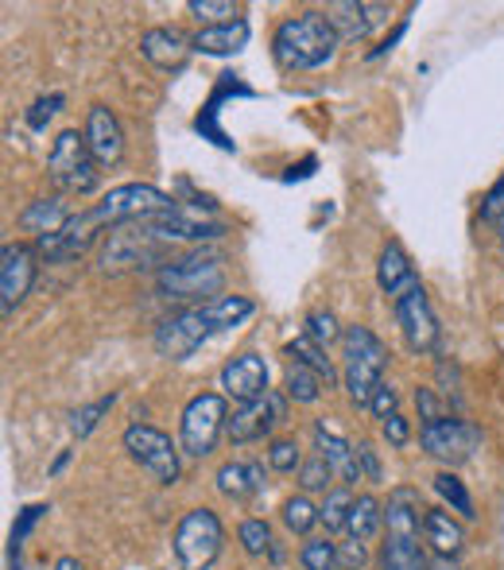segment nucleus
Masks as SVG:
<instances>
[{"instance_id": "obj_34", "label": "nucleus", "mask_w": 504, "mask_h": 570, "mask_svg": "<svg viewBox=\"0 0 504 570\" xmlns=\"http://www.w3.org/2000/svg\"><path fill=\"white\" fill-rule=\"evenodd\" d=\"M435 493L443 497L458 517H466V520L474 517V497L466 493V485H462L454 473H435Z\"/></svg>"}, {"instance_id": "obj_1", "label": "nucleus", "mask_w": 504, "mask_h": 570, "mask_svg": "<svg viewBox=\"0 0 504 570\" xmlns=\"http://www.w3.org/2000/svg\"><path fill=\"white\" fill-rule=\"evenodd\" d=\"M338 31L326 20V12H299L287 16L276 28V39H271V51H276V62L287 70H318L334 59L338 51Z\"/></svg>"}, {"instance_id": "obj_51", "label": "nucleus", "mask_w": 504, "mask_h": 570, "mask_svg": "<svg viewBox=\"0 0 504 570\" xmlns=\"http://www.w3.org/2000/svg\"><path fill=\"white\" fill-rule=\"evenodd\" d=\"M404 31H407V23H399V28H396V31H392V36H388V39H384V43L377 47V51H373V55H369V59H381V55H388V51H392V47H396V43H399V39H404Z\"/></svg>"}, {"instance_id": "obj_16", "label": "nucleus", "mask_w": 504, "mask_h": 570, "mask_svg": "<svg viewBox=\"0 0 504 570\" xmlns=\"http://www.w3.org/2000/svg\"><path fill=\"white\" fill-rule=\"evenodd\" d=\"M144 226L156 233L159 240H214L226 233L221 222L198 218V210H187V206H175V210L156 214V218H144Z\"/></svg>"}, {"instance_id": "obj_55", "label": "nucleus", "mask_w": 504, "mask_h": 570, "mask_svg": "<svg viewBox=\"0 0 504 570\" xmlns=\"http://www.w3.org/2000/svg\"><path fill=\"white\" fill-rule=\"evenodd\" d=\"M67 458H70V451H62L59 458H55V465H51V473H59V470H62V465H67Z\"/></svg>"}, {"instance_id": "obj_32", "label": "nucleus", "mask_w": 504, "mask_h": 570, "mask_svg": "<svg viewBox=\"0 0 504 570\" xmlns=\"http://www.w3.org/2000/svg\"><path fill=\"white\" fill-rule=\"evenodd\" d=\"M287 357H291V361H303V365H307V368H315V373L323 376L326 384L334 381V365H330V357H326L323 345L310 342L307 334H303V338H295V342H287Z\"/></svg>"}, {"instance_id": "obj_46", "label": "nucleus", "mask_w": 504, "mask_h": 570, "mask_svg": "<svg viewBox=\"0 0 504 570\" xmlns=\"http://www.w3.org/2000/svg\"><path fill=\"white\" fill-rule=\"evenodd\" d=\"M365 563H369V551H365V543L349 540L338 548V567L342 570H365Z\"/></svg>"}, {"instance_id": "obj_23", "label": "nucleus", "mask_w": 504, "mask_h": 570, "mask_svg": "<svg viewBox=\"0 0 504 570\" xmlns=\"http://www.w3.org/2000/svg\"><path fill=\"white\" fill-rule=\"evenodd\" d=\"M315 443H318V454L330 462V470L338 473L342 481H362V462H357V451L338 435V431H330L326 423H318Z\"/></svg>"}, {"instance_id": "obj_15", "label": "nucleus", "mask_w": 504, "mask_h": 570, "mask_svg": "<svg viewBox=\"0 0 504 570\" xmlns=\"http://www.w3.org/2000/svg\"><path fill=\"white\" fill-rule=\"evenodd\" d=\"M221 389L226 396H234L237 404H256V400L268 396V365L256 353H241L221 368Z\"/></svg>"}, {"instance_id": "obj_29", "label": "nucleus", "mask_w": 504, "mask_h": 570, "mask_svg": "<svg viewBox=\"0 0 504 570\" xmlns=\"http://www.w3.org/2000/svg\"><path fill=\"white\" fill-rule=\"evenodd\" d=\"M287 396H291L295 404H315V400L323 396V376L303 365V361H291V365H287Z\"/></svg>"}, {"instance_id": "obj_45", "label": "nucleus", "mask_w": 504, "mask_h": 570, "mask_svg": "<svg viewBox=\"0 0 504 570\" xmlns=\"http://www.w3.org/2000/svg\"><path fill=\"white\" fill-rule=\"evenodd\" d=\"M482 222H504V175L490 187V195L482 198Z\"/></svg>"}, {"instance_id": "obj_30", "label": "nucleus", "mask_w": 504, "mask_h": 570, "mask_svg": "<svg viewBox=\"0 0 504 570\" xmlns=\"http://www.w3.org/2000/svg\"><path fill=\"white\" fill-rule=\"evenodd\" d=\"M381 570H427L419 540H388L381 551Z\"/></svg>"}, {"instance_id": "obj_26", "label": "nucleus", "mask_w": 504, "mask_h": 570, "mask_svg": "<svg viewBox=\"0 0 504 570\" xmlns=\"http://www.w3.org/2000/svg\"><path fill=\"white\" fill-rule=\"evenodd\" d=\"M237 90H245V86L237 82L234 75H221V82H218V90H214V98L206 101V109H202V114H198V120H195V128H198V132H202V136H210V140L218 144V148H226V151L234 148V140H229V136L218 128V114H221V101H226L229 94H237Z\"/></svg>"}, {"instance_id": "obj_37", "label": "nucleus", "mask_w": 504, "mask_h": 570, "mask_svg": "<svg viewBox=\"0 0 504 570\" xmlns=\"http://www.w3.org/2000/svg\"><path fill=\"white\" fill-rule=\"evenodd\" d=\"M187 8L198 16V20H206V28H214V23L241 20V16H237V4H234V0H190Z\"/></svg>"}, {"instance_id": "obj_10", "label": "nucleus", "mask_w": 504, "mask_h": 570, "mask_svg": "<svg viewBox=\"0 0 504 570\" xmlns=\"http://www.w3.org/2000/svg\"><path fill=\"white\" fill-rule=\"evenodd\" d=\"M419 443H423V451H427L431 458H438V462L462 465V462L474 458L477 446H482V431L466 420H451V415H443V420H435V423H423Z\"/></svg>"}, {"instance_id": "obj_20", "label": "nucleus", "mask_w": 504, "mask_h": 570, "mask_svg": "<svg viewBox=\"0 0 504 570\" xmlns=\"http://www.w3.org/2000/svg\"><path fill=\"white\" fill-rule=\"evenodd\" d=\"M427 509L419 504L415 489H392L388 509H384V524H388V540H419V524Z\"/></svg>"}, {"instance_id": "obj_56", "label": "nucleus", "mask_w": 504, "mask_h": 570, "mask_svg": "<svg viewBox=\"0 0 504 570\" xmlns=\"http://www.w3.org/2000/svg\"><path fill=\"white\" fill-rule=\"evenodd\" d=\"M501 248H504V222H501Z\"/></svg>"}, {"instance_id": "obj_41", "label": "nucleus", "mask_w": 504, "mask_h": 570, "mask_svg": "<svg viewBox=\"0 0 504 570\" xmlns=\"http://www.w3.org/2000/svg\"><path fill=\"white\" fill-rule=\"evenodd\" d=\"M330 462H326L323 454H315L310 462H303L299 465V485L307 489V493H315V489H326L330 485Z\"/></svg>"}, {"instance_id": "obj_18", "label": "nucleus", "mask_w": 504, "mask_h": 570, "mask_svg": "<svg viewBox=\"0 0 504 570\" xmlns=\"http://www.w3.org/2000/svg\"><path fill=\"white\" fill-rule=\"evenodd\" d=\"M86 144H90L93 159H98L101 167L121 164L125 132H121V120L113 117V109H106V106L90 109V120H86Z\"/></svg>"}, {"instance_id": "obj_40", "label": "nucleus", "mask_w": 504, "mask_h": 570, "mask_svg": "<svg viewBox=\"0 0 504 570\" xmlns=\"http://www.w3.org/2000/svg\"><path fill=\"white\" fill-rule=\"evenodd\" d=\"M43 512H51V509H47V504H28V509L20 512V520H16V528H12V540H8V556H20V543L28 540L31 528L43 520Z\"/></svg>"}, {"instance_id": "obj_4", "label": "nucleus", "mask_w": 504, "mask_h": 570, "mask_svg": "<svg viewBox=\"0 0 504 570\" xmlns=\"http://www.w3.org/2000/svg\"><path fill=\"white\" fill-rule=\"evenodd\" d=\"M221 543H226V528H221L218 512L195 509L179 520L175 528V559L179 570H210L221 556Z\"/></svg>"}, {"instance_id": "obj_24", "label": "nucleus", "mask_w": 504, "mask_h": 570, "mask_svg": "<svg viewBox=\"0 0 504 570\" xmlns=\"http://www.w3.org/2000/svg\"><path fill=\"white\" fill-rule=\"evenodd\" d=\"M423 540L435 548V556L454 559L462 551V543H466V532H462V524L451 517V512L427 509V517H423Z\"/></svg>"}, {"instance_id": "obj_33", "label": "nucleus", "mask_w": 504, "mask_h": 570, "mask_svg": "<svg viewBox=\"0 0 504 570\" xmlns=\"http://www.w3.org/2000/svg\"><path fill=\"white\" fill-rule=\"evenodd\" d=\"M113 404H117V396L109 392V396H101V400H93V404L70 412V435H78V439L93 435V428L101 423V415H109V407H113Z\"/></svg>"}, {"instance_id": "obj_28", "label": "nucleus", "mask_w": 504, "mask_h": 570, "mask_svg": "<svg viewBox=\"0 0 504 570\" xmlns=\"http://www.w3.org/2000/svg\"><path fill=\"white\" fill-rule=\"evenodd\" d=\"M381 524H384V509H381V501H377V497H357V501H354V509H349V520H346V532H349V540H357V543H369L373 535L381 532Z\"/></svg>"}, {"instance_id": "obj_19", "label": "nucleus", "mask_w": 504, "mask_h": 570, "mask_svg": "<svg viewBox=\"0 0 504 570\" xmlns=\"http://www.w3.org/2000/svg\"><path fill=\"white\" fill-rule=\"evenodd\" d=\"M326 20L334 23L338 39H365L373 28L388 20V4H365V0H342L326 8Z\"/></svg>"}, {"instance_id": "obj_36", "label": "nucleus", "mask_w": 504, "mask_h": 570, "mask_svg": "<svg viewBox=\"0 0 504 570\" xmlns=\"http://www.w3.org/2000/svg\"><path fill=\"white\" fill-rule=\"evenodd\" d=\"M284 524L291 528L295 535H307L310 528L318 524V509L307 501V497H291V501L284 504Z\"/></svg>"}, {"instance_id": "obj_31", "label": "nucleus", "mask_w": 504, "mask_h": 570, "mask_svg": "<svg viewBox=\"0 0 504 570\" xmlns=\"http://www.w3.org/2000/svg\"><path fill=\"white\" fill-rule=\"evenodd\" d=\"M253 311H256V303L249 299V295H221V299L210 303V318H214L218 331H234V326H241Z\"/></svg>"}, {"instance_id": "obj_53", "label": "nucleus", "mask_w": 504, "mask_h": 570, "mask_svg": "<svg viewBox=\"0 0 504 570\" xmlns=\"http://www.w3.org/2000/svg\"><path fill=\"white\" fill-rule=\"evenodd\" d=\"M427 570H458V563H454V559H443V556H438L435 563H427Z\"/></svg>"}, {"instance_id": "obj_48", "label": "nucleus", "mask_w": 504, "mask_h": 570, "mask_svg": "<svg viewBox=\"0 0 504 570\" xmlns=\"http://www.w3.org/2000/svg\"><path fill=\"white\" fill-rule=\"evenodd\" d=\"M384 439H388L392 446H404L407 443V420L399 412L384 420Z\"/></svg>"}, {"instance_id": "obj_12", "label": "nucleus", "mask_w": 504, "mask_h": 570, "mask_svg": "<svg viewBox=\"0 0 504 570\" xmlns=\"http://www.w3.org/2000/svg\"><path fill=\"white\" fill-rule=\"evenodd\" d=\"M36 268H39V248L23 245V240H8L4 253H0V307H4V315H12L23 303V295L31 292Z\"/></svg>"}, {"instance_id": "obj_14", "label": "nucleus", "mask_w": 504, "mask_h": 570, "mask_svg": "<svg viewBox=\"0 0 504 570\" xmlns=\"http://www.w3.org/2000/svg\"><path fill=\"white\" fill-rule=\"evenodd\" d=\"M284 420H287L284 396L268 392L264 400H256V404H245L241 412L229 420V439H234V443H256V439L271 435V431H276Z\"/></svg>"}, {"instance_id": "obj_21", "label": "nucleus", "mask_w": 504, "mask_h": 570, "mask_svg": "<svg viewBox=\"0 0 504 570\" xmlns=\"http://www.w3.org/2000/svg\"><path fill=\"white\" fill-rule=\"evenodd\" d=\"M253 28L249 20H229V23H214V28H202L195 36V51L214 55V59H226V55H237L245 43H249Z\"/></svg>"}, {"instance_id": "obj_7", "label": "nucleus", "mask_w": 504, "mask_h": 570, "mask_svg": "<svg viewBox=\"0 0 504 570\" xmlns=\"http://www.w3.org/2000/svg\"><path fill=\"white\" fill-rule=\"evenodd\" d=\"M226 396L218 392H202L182 407V423H179V439L182 451L190 458H206L218 446V435L226 431Z\"/></svg>"}, {"instance_id": "obj_9", "label": "nucleus", "mask_w": 504, "mask_h": 570, "mask_svg": "<svg viewBox=\"0 0 504 570\" xmlns=\"http://www.w3.org/2000/svg\"><path fill=\"white\" fill-rule=\"evenodd\" d=\"M210 334H218V326H214V318H210V307H195V311H182V315L167 318V323H159L151 342H156L159 357L187 361L198 345L210 342Z\"/></svg>"}, {"instance_id": "obj_8", "label": "nucleus", "mask_w": 504, "mask_h": 570, "mask_svg": "<svg viewBox=\"0 0 504 570\" xmlns=\"http://www.w3.org/2000/svg\"><path fill=\"white\" fill-rule=\"evenodd\" d=\"M125 451L132 454V462H140L159 485H175V481H179V451H175V443L159 428L132 423V428L125 431Z\"/></svg>"}, {"instance_id": "obj_35", "label": "nucleus", "mask_w": 504, "mask_h": 570, "mask_svg": "<svg viewBox=\"0 0 504 570\" xmlns=\"http://www.w3.org/2000/svg\"><path fill=\"white\" fill-rule=\"evenodd\" d=\"M349 509H354L349 489H334V493H326L323 509H318V524H326V532H338V528H346Z\"/></svg>"}, {"instance_id": "obj_54", "label": "nucleus", "mask_w": 504, "mask_h": 570, "mask_svg": "<svg viewBox=\"0 0 504 570\" xmlns=\"http://www.w3.org/2000/svg\"><path fill=\"white\" fill-rule=\"evenodd\" d=\"M55 570H82V563H78V559H59V563H55Z\"/></svg>"}, {"instance_id": "obj_47", "label": "nucleus", "mask_w": 504, "mask_h": 570, "mask_svg": "<svg viewBox=\"0 0 504 570\" xmlns=\"http://www.w3.org/2000/svg\"><path fill=\"white\" fill-rule=\"evenodd\" d=\"M369 412L381 415V420H388V415H396V389H388V384H381L377 392H373L369 400Z\"/></svg>"}, {"instance_id": "obj_13", "label": "nucleus", "mask_w": 504, "mask_h": 570, "mask_svg": "<svg viewBox=\"0 0 504 570\" xmlns=\"http://www.w3.org/2000/svg\"><path fill=\"white\" fill-rule=\"evenodd\" d=\"M396 323H399V334H404V342L412 353H431L438 345V318H435V311H431V303L419 284L407 287V292L396 299Z\"/></svg>"}, {"instance_id": "obj_44", "label": "nucleus", "mask_w": 504, "mask_h": 570, "mask_svg": "<svg viewBox=\"0 0 504 570\" xmlns=\"http://www.w3.org/2000/svg\"><path fill=\"white\" fill-rule=\"evenodd\" d=\"M59 109H62V94H51V98H39L36 106L28 109V125L36 128V132H43L47 120L59 114Z\"/></svg>"}, {"instance_id": "obj_39", "label": "nucleus", "mask_w": 504, "mask_h": 570, "mask_svg": "<svg viewBox=\"0 0 504 570\" xmlns=\"http://www.w3.org/2000/svg\"><path fill=\"white\" fill-rule=\"evenodd\" d=\"M307 338H310V342H318V345L338 342V338H342L338 318H334L330 311H310V315H307Z\"/></svg>"}, {"instance_id": "obj_3", "label": "nucleus", "mask_w": 504, "mask_h": 570, "mask_svg": "<svg viewBox=\"0 0 504 570\" xmlns=\"http://www.w3.org/2000/svg\"><path fill=\"white\" fill-rule=\"evenodd\" d=\"M175 206L179 203L167 198L164 190L148 187V183H128V187L109 190V195L101 198L98 206H90L82 218L93 233H101L106 226L113 229V226H128V222L156 218V214H167V210H175Z\"/></svg>"}, {"instance_id": "obj_43", "label": "nucleus", "mask_w": 504, "mask_h": 570, "mask_svg": "<svg viewBox=\"0 0 504 570\" xmlns=\"http://www.w3.org/2000/svg\"><path fill=\"white\" fill-rule=\"evenodd\" d=\"M268 462H271V470H279V473H291L295 465H303V462H299V446H295L291 439H279V443H271Z\"/></svg>"}, {"instance_id": "obj_2", "label": "nucleus", "mask_w": 504, "mask_h": 570, "mask_svg": "<svg viewBox=\"0 0 504 570\" xmlns=\"http://www.w3.org/2000/svg\"><path fill=\"white\" fill-rule=\"evenodd\" d=\"M342 357H346V392L354 404L369 407L373 392L381 389V373L388 365V350L369 326H346L342 331Z\"/></svg>"}, {"instance_id": "obj_38", "label": "nucleus", "mask_w": 504, "mask_h": 570, "mask_svg": "<svg viewBox=\"0 0 504 570\" xmlns=\"http://www.w3.org/2000/svg\"><path fill=\"white\" fill-rule=\"evenodd\" d=\"M303 570H338V548L330 540L303 543Z\"/></svg>"}, {"instance_id": "obj_42", "label": "nucleus", "mask_w": 504, "mask_h": 570, "mask_svg": "<svg viewBox=\"0 0 504 570\" xmlns=\"http://www.w3.org/2000/svg\"><path fill=\"white\" fill-rule=\"evenodd\" d=\"M241 543L249 556H264L271 548V528L264 520H245L241 524Z\"/></svg>"}, {"instance_id": "obj_6", "label": "nucleus", "mask_w": 504, "mask_h": 570, "mask_svg": "<svg viewBox=\"0 0 504 570\" xmlns=\"http://www.w3.org/2000/svg\"><path fill=\"white\" fill-rule=\"evenodd\" d=\"M98 167L101 164L93 159L90 144H86V132H75V128L59 132L51 156H47L51 179L59 183L62 190H78V195H90V190L98 187V179H101Z\"/></svg>"}, {"instance_id": "obj_22", "label": "nucleus", "mask_w": 504, "mask_h": 570, "mask_svg": "<svg viewBox=\"0 0 504 570\" xmlns=\"http://www.w3.org/2000/svg\"><path fill=\"white\" fill-rule=\"evenodd\" d=\"M377 284H381V292L396 295V299L407 292V287L419 284V279H415L412 261H407V253H404V245H399V240H388V245H384L381 264H377Z\"/></svg>"}, {"instance_id": "obj_27", "label": "nucleus", "mask_w": 504, "mask_h": 570, "mask_svg": "<svg viewBox=\"0 0 504 570\" xmlns=\"http://www.w3.org/2000/svg\"><path fill=\"white\" fill-rule=\"evenodd\" d=\"M67 222H70V214H67V206H62V198H39V203H31L28 210L20 214V229L39 233V237H51V233H59Z\"/></svg>"}, {"instance_id": "obj_25", "label": "nucleus", "mask_w": 504, "mask_h": 570, "mask_svg": "<svg viewBox=\"0 0 504 570\" xmlns=\"http://www.w3.org/2000/svg\"><path fill=\"white\" fill-rule=\"evenodd\" d=\"M218 489L229 497V501H245V497L260 493L264 489V470L256 462H226L218 470Z\"/></svg>"}, {"instance_id": "obj_17", "label": "nucleus", "mask_w": 504, "mask_h": 570, "mask_svg": "<svg viewBox=\"0 0 504 570\" xmlns=\"http://www.w3.org/2000/svg\"><path fill=\"white\" fill-rule=\"evenodd\" d=\"M140 51H144V59H148L151 67L171 70V75H175V70L187 67L190 51H195V36H182L179 28H151V31H144Z\"/></svg>"}, {"instance_id": "obj_52", "label": "nucleus", "mask_w": 504, "mask_h": 570, "mask_svg": "<svg viewBox=\"0 0 504 570\" xmlns=\"http://www.w3.org/2000/svg\"><path fill=\"white\" fill-rule=\"evenodd\" d=\"M310 171H315V159H303V164H299V171H295V167H291V175H287V183H295V179H307Z\"/></svg>"}, {"instance_id": "obj_50", "label": "nucleus", "mask_w": 504, "mask_h": 570, "mask_svg": "<svg viewBox=\"0 0 504 570\" xmlns=\"http://www.w3.org/2000/svg\"><path fill=\"white\" fill-rule=\"evenodd\" d=\"M357 462L365 465V478H369V481H381V462H377V451H373L369 443L357 446Z\"/></svg>"}, {"instance_id": "obj_11", "label": "nucleus", "mask_w": 504, "mask_h": 570, "mask_svg": "<svg viewBox=\"0 0 504 570\" xmlns=\"http://www.w3.org/2000/svg\"><path fill=\"white\" fill-rule=\"evenodd\" d=\"M140 229H125L117 226L109 233V245L101 253V268L106 272H132V268H148L164 256V240L156 237L144 222H136Z\"/></svg>"}, {"instance_id": "obj_49", "label": "nucleus", "mask_w": 504, "mask_h": 570, "mask_svg": "<svg viewBox=\"0 0 504 570\" xmlns=\"http://www.w3.org/2000/svg\"><path fill=\"white\" fill-rule=\"evenodd\" d=\"M415 404H419V412H423V423L443 420V412H438V400H435V392H431V389H419V392H415Z\"/></svg>"}, {"instance_id": "obj_5", "label": "nucleus", "mask_w": 504, "mask_h": 570, "mask_svg": "<svg viewBox=\"0 0 504 570\" xmlns=\"http://www.w3.org/2000/svg\"><path fill=\"white\" fill-rule=\"evenodd\" d=\"M226 276H221V256L195 253L187 261L164 264L156 272V287L167 299H202V295H218Z\"/></svg>"}]
</instances>
